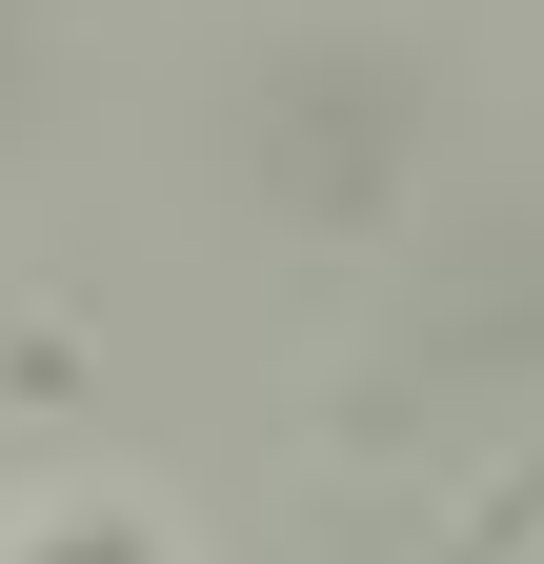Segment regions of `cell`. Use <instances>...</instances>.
I'll return each instance as SVG.
<instances>
[{
    "instance_id": "1",
    "label": "cell",
    "mask_w": 544,
    "mask_h": 564,
    "mask_svg": "<svg viewBox=\"0 0 544 564\" xmlns=\"http://www.w3.org/2000/svg\"><path fill=\"white\" fill-rule=\"evenodd\" d=\"M0 564H162V524H121V505H101V524H41V544H0Z\"/></svg>"
}]
</instances>
